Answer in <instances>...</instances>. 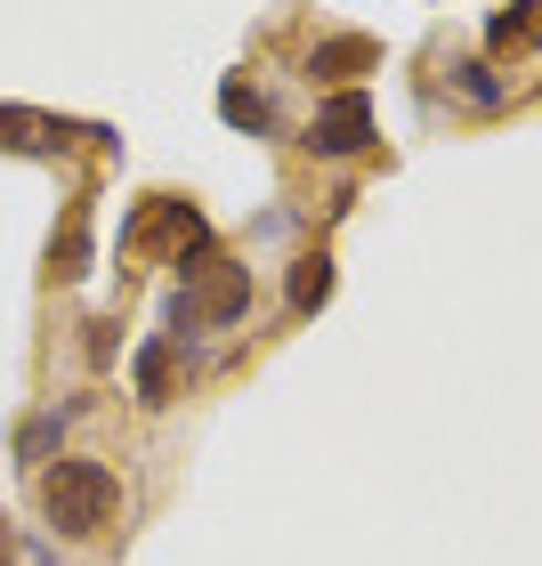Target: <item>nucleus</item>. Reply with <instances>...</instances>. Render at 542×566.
I'll list each match as a JSON object with an SVG mask.
<instances>
[{"instance_id":"nucleus-9","label":"nucleus","mask_w":542,"mask_h":566,"mask_svg":"<svg viewBox=\"0 0 542 566\" xmlns=\"http://www.w3.org/2000/svg\"><path fill=\"white\" fill-rule=\"evenodd\" d=\"M65 421H73V405H65V413H41V421H24V437H17V461H24V470H41V461L65 446Z\"/></svg>"},{"instance_id":"nucleus-1","label":"nucleus","mask_w":542,"mask_h":566,"mask_svg":"<svg viewBox=\"0 0 542 566\" xmlns=\"http://www.w3.org/2000/svg\"><path fill=\"white\" fill-rule=\"evenodd\" d=\"M114 502H122V485H114L106 461H58V470L41 478V510H49L58 534H97L114 518Z\"/></svg>"},{"instance_id":"nucleus-8","label":"nucleus","mask_w":542,"mask_h":566,"mask_svg":"<svg viewBox=\"0 0 542 566\" xmlns=\"http://www.w3.org/2000/svg\"><path fill=\"white\" fill-rule=\"evenodd\" d=\"M454 90L470 97L478 114H494V106H510V82H502L494 65H478V57H470V65H454Z\"/></svg>"},{"instance_id":"nucleus-4","label":"nucleus","mask_w":542,"mask_h":566,"mask_svg":"<svg viewBox=\"0 0 542 566\" xmlns=\"http://www.w3.org/2000/svg\"><path fill=\"white\" fill-rule=\"evenodd\" d=\"M381 65V41L373 33H332L308 49V82H356V73H373Z\"/></svg>"},{"instance_id":"nucleus-11","label":"nucleus","mask_w":542,"mask_h":566,"mask_svg":"<svg viewBox=\"0 0 542 566\" xmlns=\"http://www.w3.org/2000/svg\"><path fill=\"white\" fill-rule=\"evenodd\" d=\"M0 566H9V534H0Z\"/></svg>"},{"instance_id":"nucleus-6","label":"nucleus","mask_w":542,"mask_h":566,"mask_svg":"<svg viewBox=\"0 0 542 566\" xmlns=\"http://www.w3.org/2000/svg\"><path fill=\"white\" fill-rule=\"evenodd\" d=\"M283 300H292L300 316H316V307L332 300V251H300L292 275H283Z\"/></svg>"},{"instance_id":"nucleus-10","label":"nucleus","mask_w":542,"mask_h":566,"mask_svg":"<svg viewBox=\"0 0 542 566\" xmlns=\"http://www.w3.org/2000/svg\"><path fill=\"white\" fill-rule=\"evenodd\" d=\"M138 397L146 405H170V340H146L138 348Z\"/></svg>"},{"instance_id":"nucleus-5","label":"nucleus","mask_w":542,"mask_h":566,"mask_svg":"<svg viewBox=\"0 0 542 566\" xmlns=\"http://www.w3.org/2000/svg\"><path fill=\"white\" fill-rule=\"evenodd\" d=\"M486 49L494 57H527V49H542V0H510V9L486 17Z\"/></svg>"},{"instance_id":"nucleus-2","label":"nucleus","mask_w":542,"mask_h":566,"mask_svg":"<svg viewBox=\"0 0 542 566\" xmlns=\"http://www.w3.org/2000/svg\"><path fill=\"white\" fill-rule=\"evenodd\" d=\"M365 146H373V97H365V90L324 97V106H316V122H308V154L341 163V154H365Z\"/></svg>"},{"instance_id":"nucleus-3","label":"nucleus","mask_w":542,"mask_h":566,"mask_svg":"<svg viewBox=\"0 0 542 566\" xmlns=\"http://www.w3.org/2000/svg\"><path fill=\"white\" fill-rule=\"evenodd\" d=\"M178 292H187L195 324H243L251 316V268H236V260H211L195 283H178Z\"/></svg>"},{"instance_id":"nucleus-7","label":"nucleus","mask_w":542,"mask_h":566,"mask_svg":"<svg viewBox=\"0 0 542 566\" xmlns=\"http://www.w3.org/2000/svg\"><path fill=\"white\" fill-rule=\"evenodd\" d=\"M219 122H227V130H251V138H260V130H275L268 97L251 90V82H219Z\"/></svg>"}]
</instances>
